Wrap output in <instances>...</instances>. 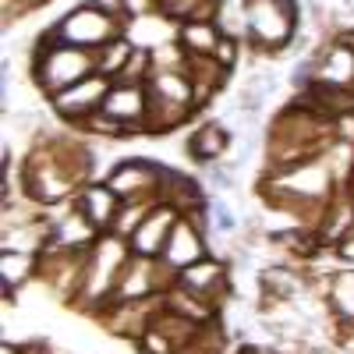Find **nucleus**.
<instances>
[{
    "mask_svg": "<svg viewBox=\"0 0 354 354\" xmlns=\"http://www.w3.org/2000/svg\"><path fill=\"white\" fill-rule=\"evenodd\" d=\"M128 259H131V255H128V248H124V238L103 234V238L85 252V277H82L85 298H88V301L113 298L117 280H121Z\"/></svg>",
    "mask_w": 354,
    "mask_h": 354,
    "instance_id": "1",
    "label": "nucleus"
},
{
    "mask_svg": "<svg viewBox=\"0 0 354 354\" xmlns=\"http://www.w3.org/2000/svg\"><path fill=\"white\" fill-rule=\"evenodd\" d=\"M88 71H93V57H88V50L61 43V46H53L50 53L39 57L36 82L46 88L50 96H57V93H64V88H71L75 82L88 78Z\"/></svg>",
    "mask_w": 354,
    "mask_h": 354,
    "instance_id": "2",
    "label": "nucleus"
},
{
    "mask_svg": "<svg viewBox=\"0 0 354 354\" xmlns=\"http://www.w3.org/2000/svg\"><path fill=\"white\" fill-rule=\"evenodd\" d=\"M248 28L262 46H283L294 28V0H248Z\"/></svg>",
    "mask_w": 354,
    "mask_h": 354,
    "instance_id": "3",
    "label": "nucleus"
},
{
    "mask_svg": "<svg viewBox=\"0 0 354 354\" xmlns=\"http://www.w3.org/2000/svg\"><path fill=\"white\" fill-rule=\"evenodd\" d=\"M110 88L113 85L106 82V75H96V78L88 75V78L75 82L71 88H64V93H57L53 106H57V113H61L64 121H93L96 113H103Z\"/></svg>",
    "mask_w": 354,
    "mask_h": 354,
    "instance_id": "4",
    "label": "nucleus"
},
{
    "mask_svg": "<svg viewBox=\"0 0 354 354\" xmlns=\"http://www.w3.org/2000/svg\"><path fill=\"white\" fill-rule=\"evenodd\" d=\"M57 32H64L61 43H71V46H82V50H88V46H106L110 39H117V36H113V18L103 15V11H96V8H78V11H71L61 25H57Z\"/></svg>",
    "mask_w": 354,
    "mask_h": 354,
    "instance_id": "5",
    "label": "nucleus"
},
{
    "mask_svg": "<svg viewBox=\"0 0 354 354\" xmlns=\"http://www.w3.org/2000/svg\"><path fill=\"white\" fill-rule=\"evenodd\" d=\"M163 266L174 273L188 270V266L202 262L205 259V241H202V230H198V220L195 216H181L174 223L170 238H167V248H163Z\"/></svg>",
    "mask_w": 354,
    "mask_h": 354,
    "instance_id": "6",
    "label": "nucleus"
},
{
    "mask_svg": "<svg viewBox=\"0 0 354 354\" xmlns=\"http://www.w3.org/2000/svg\"><path fill=\"white\" fill-rule=\"evenodd\" d=\"M177 220H181V213H177L174 205L156 202V205H153V213L145 216L142 227L131 234V252H135V255H145V259H160Z\"/></svg>",
    "mask_w": 354,
    "mask_h": 354,
    "instance_id": "7",
    "label": "nucleus"
},
{
    "mask_svg": "<svg viewBox=\"0 0 354 354\" xmlns=\"http://www.w3.org/2000/svg\"><path fill=\"white\" fill-rule=\"evenodd\" d=\"M160 170L153 163H142V160H124L121 167H113V174L106 177V185L128 198H160Z\"/></svg>",
    "mask_w": 354,
    "mask_h": 354,
    "instance_id": "8",
    "label": "nucleus"
},
{
    "mask_svg": "<svg viewBox=\"0 0 354 354\" xmlns=\"http://www.w3.org/2000/svg\"><path fill=\"white\" fill-rule=\"evenodd\" d=\"M174 287H181V290H188V294H195V298L213 305V298H220V294L227 290V270L213 259H202V262H195V266L177 273Z\"/></svg>",
    "mask_w": 354,
    "mask_h": 354,
    "instance_id": "9",
    "label": "nucleus"
},
{
    "mask_svg": "<svg viewBox=\"0 0 354 354\" xmlns=\"http://www.w3.org/2000/svg\"><path fill=\"white\" fill-rule=\"evenodd\" d=\"M145 110H149V93H145L142 85H113L110 88V96H106V106H103V113L110 117V121H117V124H131V121H142L145 117Z\"/></svg>",
    "mask_w": 354,
    "mask_h": 354,
    "instance_id": "10",
    "label": "nucleus"
},
{
    "mask_svg": "<svg viewBox=\"0 0 354 354\" xmlns=\"http://www.w3.org/2000/svg\"><path fill=\"white\" fill-rule=\"evenodd\" d=\"M121 195H117L106 181H100V185H88L85 192H82V213L93 220L100 230H110L113 227V220H117V213H121Z\"/></svg>",
    "mask_w": 354,
    "mask_h": 354,
    "instance_id": "11",
    "label": "nucleus"
},
{
    "mask_svg": "<svg viewBox=\"0 0 354 354\" xmlns=\"http://www.w3.org/2000/svg\"><path fill=\"white\" fill-rule=\"evenodd\" d=\"M227 145H230V138H227V131H223L220 124H205V128L195 131V138L188 142V149H192V156L202 160V163H216V160L227 153Z\"/></svg>",
    "mask_w": 354,
    "mask_h": 354,
    "instance_id": "12",
    "label": "nucleus"
},
{
    "mask_svg": "<svg viewBox=\"0 0 354 354\" xmlns=\"http://www.w3.org/2000/svg\"><path fill=\"white\" fill-rule=\"evenodd\" d=\"M39 255L36 252H15V248H4V270H0V280H4V290L11 294L21 280L32 277Z\"/></svg>",
    "mask_w": 354,
    "mask_h": 354,
    "instance_id": "13",
    "label": "nucleus"
},
{
    "mask_svg": "<svg viewBox=\"0 0 354 354\" xmlns=\"http://www.w3.org/2000/svg\"><path fill=\"white\" fill-rule=\"evenodd\" d=\"M319 82L322 85H347V82H354V50H347V46H340V50H333L330 57H326V64L319 68Z\"/></svg>",
    "mask_w": 354,
    "mask_h": 354,
    "instance_id": "14",
    "label": "nucleus"
},
{
    "mask_svg": "<svg viewBox=\"0 0 354 354\" xmlns=\"http://www.w3.org/2000/svg\"><path fill=\"white\" fill-rule=\"evenodd\" d=\"M181 43H185L188 50H195V53H213V50L223 43V36L216 32L213 21H185Z\"/></svg>",
    "mask_w": 354,
    "mask_h": 354,
    "instance_id": "15",
    "label": "nucleus"
},
{
    "mask_svg": "<svg viewBox=\"0 0 354 354\" xmlns=\"http://www.w3.org/2000/svg\"><path fill=\"white\" fill-rule=\"evenodd\" d=\"M100 75H124L128 61H131V46L124 39H110L106 46H100Z\"/></svg>",
    "mask_w": 354,
    "mask_h": 354,
    "instance_id": "16",
    "label": "nucleus"
},
{
    "mask_svg": "<svg viewBox=\"0 0 354 354\" xmlns=\"http://www.w3.org/2000/svg\"><path fill=\"white\" fill-rule=\"evenodd\" d=\"M330 301H333V308H337L340 319L354 322V270H351V273H340V277L333 280Z\"/></svg>",
    "mask_w": 354,
    "mask_h": 354,
    "instance_id": "17",
    "label": "nucleus"
},
{
    "mask_svg": "<svg viewBox=\"0 0 354 354\" xmlns=\"http://www.w3.org/2000/svg\"><path fill=\"white\" fill-rule=\"evenodd\" d=\"M216 0H160V8L170 18H185V21H198V8L209 11Z\"/></svg>",
    "mask_w": 354,
    "mask_h": 354,
    "instance_id": "18",
    "label": "nucleus"
},
{
    "mask_svg": "<svg viewBox=\"0 0 354 354\" xmlns=\"http://www.w3.org/2000/svg\"><path fill=\"white\" fill-rule=\"evenodd\" d=\"M209 216H213V223H216V230L220 234H230L234 227H238V220H234V213L227 209V205L216 198V202H209Z\"/></svg>",
    "mask_w": 354,
    "mask_h": 354,
    "instance_id": "19",
    "label": "nucleus"
},
{
    "mask_svg": "<svg viewBox=\"0 0 354 354\" xmlns=\"http://www.w3.org/2000/svg\"><path fill=\"white\" fill-rule=\"evenodd\" d=\"M88 8H96L103 15H117V11L124 8V0H88Z\"/></svg>",
    "mask_w": 354,
    "mask_h": 354,
    "instance_id": "20",
    "label": "nucleus"
},
{
    "mask_svg": "<svg viewBox=\"0 0 354 354\" xmlns=\"http://www.w3.org/2000/svg\"><path fill=\"white\" fill-rule=\"evenodd\" d=\"M124 11L128 15H145V11H149V4H145V0H124Z\"/></svg>",
    "mask_w": 354,
    "mask_h": 354,
    "instance_id": "21",
    "label": "nucleus"
},
{
    "mask_svg": "<svg viewBox=\"0 0 354 354\" xmlns=\"http://www.w3.org/2000/svg\"><path fill=\"white\" fill-rule=\"evenodd\" d=\"M238 354H259V351H252V347H245V351H238Z\"/></svg>",
    "mask_w": 354,
    "mask_h": 354,
    "instance_id": "22",
    "label": "nucleus"
}]
</instances>
